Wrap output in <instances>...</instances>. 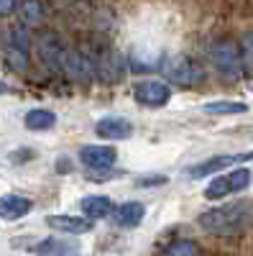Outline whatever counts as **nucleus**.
I'll return each mask as SVG.
<instances>
[{"mask_svg": "<svg viewBox=\"0 0 253 256\" xmlns=\"http://www.w3.org/2000/svg\"><path fill=\"white\" fill-rule=\"evenodd\" d=\"M200 226L215 238H241L248 228H253V202L236 200L210 208L200 216Z\"/></svg>", "mask_w": 253, "mask_h": 256, "instance_id": "obj_1", "label": "nucleus"}, {"mask_svg": "<svg viewBox=\"0 0 253 256\" xmlns=\"http://www.w3.org/2000/svg\"><path fill=\"white\" fill-rule=\"evenodd\" d=\"M159 70L164 72V77L177 84V88H197V84L205 82V70L195 59H189L184 54H172V56H164Z\"/></svg>", "mask_w": 253, "mask_h": 256, "instance_id": "obj_2", "label": "nucleus"}, {"mask_svg": "<svg viewBox=\"0 0 253 256\" xmlns=\"http://www.w3.org/2000/svg\"><path fill=\"white\" fill-rule=\"evenodd\" d=\"M210 62L225 80H238L243 74V59H241V44L233 38H218L210 44Z\"/></svg>", "mask_w": 253, "mask_h": 256, "instance_id": "obj_3", "label": "nucleus"}, {"mask_svg": "<svg viewBox=\"0 0 253 256\" xmlns=\"http://www.w3.org/2000/svg\"><path fill=\"white\" fill-rule=\"evenodd\" d=\"M253 174L251 169H230V172H218V177L210 180V184L205 187V198L207 200H223V198H230L236 192H243L248 184H251Z\"/></svg>", "mask_w": 253, "mask_h": 256, "instance_id": "obj_4", "label": "nucleus"}, {"mask_svg": "<svg viewBox=\"0 0 253 256\" xmlns=\"http://www.w3.org/2000/svg\"><path fill=\"white\" fill-rule=\"evenodd\" d=\"M36 52H38L41 64H46L54 72H64L67 49H64V41L59 38L56 31H41L36 38Z\"/></svg>", "mask_w": 253, "mask_h": 256, "instance_id": "obj_5", "label": "nucleus"}, {"mask_svg": "<svg viewBox=\"0 0 253 256\" xmlns=\"http://www.w3.org/2000/svg\"><path fill=\"white\" fill-rule=\"evenodd\" d=\"M253 159V152L248 154H220V156H213V159H205L195 166L187 169V177L189 180H202V177H213L218 172H225L228 166L233 164H241V162H251Z\"/></svg>", "mask_w": 253, "mask_h": 256, "instance_id": "obj_6", "label": "nucleus"}, {"mask_svg": "<svg viewBox=\"0 0 253 256\" xmlns=\"http://www.w3.org/2000/svg\"><path fill=\"white\" fill-rule=\"evenodd\" d=\"M133 98H136V102L146 105V108H161V105H166L169 98H172V90H169L166 82L141 80V82L133 84Z\"/></svg>", "mask_w": 253, "mask_h": 256, "instance_id": "obj_7", "label": "nucleus"}, {"mask_svg": "<svg viewBox=\"0 0 253 256\" xmlns=\"http://www.w3.org/2000/svg\"><path fill=\"white\" fill-rule=\"evenodd\" d=\"M118 152L113 146H102V144H87L79 148V162L92 169V172H108V169L115 164Z\"/></svg>", "mask_w": 253, "mask_h": 256, "instance_id": "obj_8", "label": "nucleus"}, {"mask_svg": "<svg viewBox=\"0 0 253 256\" xmlns=\"http://www.w3.org/2000/svg\"><path fill=\"white\" fill-rule=\"evenodd\" d=\"M95 134L100 138H108V141H123V138L133 136V123L128 118H120V116H108V118H100L95 123Z\"/></svg>", "mask_w": 253, "mask_h": 256, "instance_id": "obj_9", "label": "nucleus"}, {"mask_svg": "<svg viewBox=\"0 0 253 256\" xmlns=\"http://www.w3.org/2000/svg\"><path fill=\"white\" fill-rule=\"evenodd\" d=\"M64 72L77 80V82H90L97 72H95V56L84 54V52H67L64 59Z\"/></svg>", "mask_w": 253, "mask_h": 256, "instance_id": "obj_10", "label": "nucleus"}, {"mask_svg": "<svg viewBox=\"0 0 253 256\" xmlns=\"http://www.w3.org/2000/svg\"><path fill=\"white\" fill-rule=\"evenodd\" d=\"M95 72L102 77V80H108V82H115L123 77L125 72V59L123 54L113 52V49H102L97 56H95Z\"/></svg>", "mask_w": 253, "mask_h": 256, "instance_id": "obj_11", "label": "nucleus"}, {"mask_svg": "<svg viewBox=\"0 0 253 256\" xmlns=\"http://www.w3.org/2000/svg\"><path fill=\"white\" fill-rule=\"evenodd\" d=\"M46 226L59 230V233H72V236H79V233L92 230V218H79V216H49Z\"/></svg>", "mask_w": 253, "mask_h": 256, "instance_id": "obj_12", "label": "nucleus"}, {"mask_svg": "<svg viewBox=\"0 0 253 256\" xmlns=\"http://www.w3.org/2000/svg\"><path fill=\"white\" fill-rule=\"evenodd\" d=\"M33 208V202L23 195H3L0 198V218L3 220H18L28 216Z\"/></svg>", "mask_w": 253, "mask_h": 256, "instance_id": "obj_13", "label": "nucleus"}, {"mask_svg": "<svg viewBox=\"0 0 253 256\" xmlns=\"http://www.w3.org/2000/svg\"><path fill=\"white\" fill-rule=\"evenodd\" d=\"M143 218H146V208H143L141 202H136V200L123 202L120 208L113 210V220H115V226H120V228H136Z\"/></svg>", "mask_w": 253, "mask_h": 256, "instance_id": "obj_14", "label": "nucleus"}, {"mask_svg": "<svg viewBox=\"0 0 253 256\" xmlns=\"http://www.w3.org/2000/svg\"><path fill=\"white\" fill-rule=\"evenodd\" d=\"M79 208H82V212L87 218H92V220H100V218H108L110 212L115 210L113 208V200L108 198V195H87L82 202H79Z\"/></svg>", "mask_w": 253, "mask_h": 256, "instance_id": "obj_15", "label": "nucleus"}, {"mask_svg": "<svg viewBox=\"0 0 253 256\" xmlns=\"http://www.w3.org/2000/svg\"><path fill=\"white\" fill-rule=\"evenodd\" d=\"M23 123H26L28 131H49V128L56 126V116L46 108H33V110L26 113Z\"/></svg>", "mask_w": 253, "mask_h": 256, "instance_id": "obj_16", "label": "nucleus"}, {"mask_svg": "<svg viewBox=\"0 0 253 256\" xmlns=\"http://www.w3.org/2000/svg\"><path fill=\"white\" fill-rule=\"evenodd\" d=\"M18 13H20L23 26H38L44 20V3L41 0H20Z\"/></svg>", "mask_w": 253, "mask_h": 256, "instance_id": "obj_17", "label": "nucleus"}, {"mask_svg": "<svg viewBox=\"0 0 253 256\" xmlns=\"http://www.w3.org/2000/svg\"><path fill=\"white\" fill-rule=\"evenodd\" d=\"M31 251L33 254H77L79 246L67 244L64 238H46V241H38Z\"/></svg>", "mask_w": 253, "mask_h": 256, "instance_id": "obj_18", "label": "nucleus"}, {"mask_svg": "<svg viewBox=\"0 0 253 256\" xmlns=\"http://www.w3.org/2000/svg\"><path fill=\"white\" fill-rule=\"evenodd\" d=\"M248 105L246 102H236V100H218V102H205V113H213V116H236V113H246Z\"/></svg>", "mask_w": 253, "mask_h": 256, "instance_id": "obj_19", "label": "nucleus"}, {"mask_svg": "<svg viewBox=\"0 0 253 256\" xmlns=\"http://www.w3.org/2000/svg\"><path fill=\"white\" fill-rule=\"evenodd\" d=\"M241 59H243V74L253 77V31L243 34L241 38Z\"/></svg>", "mask_w": 253, "mask_h": 256, "instance_id": "obj_20", "label": "nucleus"}, {"mask_svg": "<svg viewBox=\"0 0 253 256\" xmlns=\"http://www.w3.org/2000/svg\"><path fill=\"white\" fill-rule=\"evenodd\" d=\"M5 59H8V64L15 70V72H28V52H23V49H18V46H10L8 49V54H5Z\"/></svg>", "mask_w": 253, "mask_h": 256, "instance_id": "obj_21", "label": "nucleus"}, {"mask_svg": "<svg viewBox=\"0 0 253 256\" xmlns=\"http://www.w3.org/2000/svg\"><path fill=\"white\" fill-rule=\"evenodd\" d=\"M164 254H172V256H177V254H202V248L195 241H189V238H179L174 244H169L164 248Z\"/></svg>", "mask_w": 253, "mask_h": 256, "instance_id": "obj_22", "label": "nucleus"}, {"mask_svg": "<svg viewBox=\"0 0 253 256\" xmlns=\"http://www.w3.org/2000/svg\"><path fill=\"white\" fill-rule=\"evenodd\" d=\"M10 46H18V49H23V52L31 49V38H28V31L23 26L10 31Z\"/></svg>", "mask_w": 253, "mask_h": 256, "instance_id": "obj_23", "label": "nucleus"}, {"mask_svg": "<svg viewBox=\"0 0 253 256\" xmlns=\"http://www.w3.org/2000/svg\"><path fill=\"white\" fill-rule=\"evenodd\" d=\"M18 8V0H0V16H10Z\"/></svg>", "mask_w": 253, "mask_h": 256, "instance_id": "obj_24", "label": "nucleus"}, {"mask_svg": "<svg viewBox=\"0 0 253 256\" xmlns=\"http://www.w3.org/2000/svg\"><path fill=\"white\" fill-rule=\"evenodd\" d=\"M8 92H10V84L0 80V95H8Z\"/></svg>", "mask_w": 253, "mask_h": 256, "instance_id": "obj_25", "label": "nucleus"}]
</instances>
